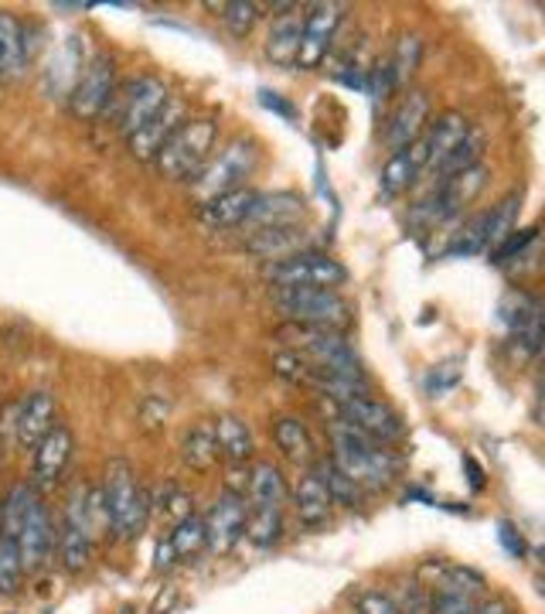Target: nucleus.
<instances>
[{
    "label": "nucleus",
    "mask_w": 545,
    "mask_h": 614,
    "mask_svg": "<svg viewBox=\"0 0 545 614\" xmlns=\"http://www.w3.org/2000/svg\"><path fill=\"white\" fill-rule=\"evenodd\" d=\"M102 505V495H89L86 484H75L69 505H65V523H62V536H59V556L62 567L69 574H83L92 560V512Z\"/></svg>",
    "instance_id": "obj_7"
},
{
    "label": "nucleus",
    "mask_w": 545,
    "mask_h": 614,
    "mask_svg": "<svg viewBox=\"0 0 545 614\" xmlns=\"http://www.w3.org/2000/svg\"><path fill=\"white\" fill-rule=\"evenodd\" d=\"M276 339L287 345L290 352H297L300 358H307L310 366L324 369L327 376H337L351 382V386H361L369 390V376L361 372V363L355 348L348 345V339L342 335V331H327V328H310V324H294L287 321L280 331Z\"/></svg>",
    "instance_id": "obj_2"
},
{
    "label": "nucleus",
    "mask_w": 545,
    "mask_h": 614,
    "mask_svg": "<svg viewBox=\"0 0 545 614\" xmlns=\"http://www.w3.org/2000/svg\"><path fill=\"white\" fill-rule=\"evenodd\" d=\"M484 219H487V212L474 216L471 222H463V229L454 236V243L447 246V256H474V253H484Z\"/></svg>",
    "instance_id": "obj_43"
},
{
    "label": "nucleus",
    "mask_w": 545,
    "mask_h": 614,
    "mask_svg": "<svg viewBox=\"0 0 545 614\" xmlns=\"http://www.w3.org/2000/svg\"><path fill=\"white\" fill-rule=\"evenodd\" d=\"M331 465L351 478L361 492H385L399 471L393 451L369 441L366 433H358L342 420L331 423Z\"/></svg>",
    "instance_id": "obj_1"
},
{
    "label": "nucleus",
    "mask_w": 545,
    "mask_h": 614,
    "mask_svg": "<svg viewBox=\"0 0 545 614\" xmlns=\"http://www.w3.org/2000/svg\"><path fill=\"white\" fill-rule=\"evenodd\" d=\"M498 318L511 331L515 345H522L525 355H535L542 345V300L522 287H515L501 297Z\"/></svg>",
    "instance_id": "obj_14"
},
{
    "label": "nucleus",
    "mask_w": 545,
    "mask_h": 614,
    "mask_svg": "<svg viewBox=\"0 0 545 614\" xmlns=\"http://www.w3.org/2000/svg\"><path fill=\"white\" fill-rule=\"evenodd\" d=\"M21 577H24V567H21V553H17L14 536L0 532V598L17 594Z\"/></svg>",
    "instance_id": "obj_39"
},
{
    "label": "nucleus",
    "mask_w": 545,
    "mask_h": 614,
    "mask_svg": "<svg viewBox=\"0 0 545 614\" xmlns=\"http://www.w3.org/2000/svg\"><path fill=\"white\" fill-rule=\"evenodd\" d=\"M307 216V201L290 192H276V195H256L252 212L243 222L249 233L256 229H273V225H297Z\"/></svg>",
    "instance_id": "obj_21"
},
{
    "label": "nucleus",
    "mask_w": 545,
    "mask_h": 614,
    "mask_svg": "<svg viewBox=\"0 0 545 614\" xmlns=\"http://www.w3.org/2000/svg\"><path fill=\"white\" fill-rule=\"evenodd\" d=\"M314 471L321 481H324V489L331 492V499H334V505H345V508H355L358 502H361V489L351 481V478H345L342 471H337L334 465H331V457L327 461H314Z\"/></svg>",
    "instance_id": "obj_38"
},
{
    "label": "nucleus",
    "mask_w": 545,
    "mask_h": 614,
    "mask_svg": "<svg viewBox=\"0 0 545 614\" xmlns=\"http://www.w3.org/2000/svg\"><path fill=\"white\" fill-rule=\"evenodd\" d=\"M300 35H304V8L294 4L287 14L273 17V28L267 35V59L280 69H294L297 51H300Z\"/></svg>",
    "instance_id": "obj_23"
},
{
    "label": "nucleus",
    "mask_w": 545,
    "mask_h": 614,
    "mask_svg": "<svg viewBox=\"0 0 545 614\" xmlns=\"http://www.w3.org/2000/svg\"><path fill=\"white\" fill-rule=\"evenodd\" d=\"M273 441L283 451V457L294 461V465L314 468L318 444H314V438H310V430L300 417H276L273 420Z\"/></svg>",
    "instance_id": "obj_25"
},
{
    "label": "nucleus",
    "mask_w": 545,
    "mask_h": 614,
    "mask_svg": "<svg viewBox=\"0 0 545 614\" xmlns=\"http://www.w3.org/2000/svg\"><path fill=\"white\" fill-rule=\"evenodd\" d=\"M430 126V99L426 93L420 89H409L399 107L388 116V126H385V147L388 150H406L409 144H417L423 137V131Z\"/></svg>",
    "instance_id": "obj_17"
},
{
    "label": "nucleus",
    "mask_w": 545,
    "mask_h": 614,
    "mask_svg": "<svg viewBox=\"0 0 545 614\" xmlns=\"http://www.w3.org/2000/svg\"><path fill=\"white\" fill-rule=\"evenodd\" d=\"M474 614H511V604L498 594H491L481 604H474Z\"/></svg>",
    "instance_id": "obj_50"
},
{
    "label": "nucleus",
    "mask_w": 545,
    "mask_h": 614,
    "mask_svg": "<svg viewBox=\"0 0 545 614\" xmlns=\"http://www.w3.org/2000/svg\"><path fill=\"white\" fill-rule=\"evenodd\" d=\"M153 508L161 512V519L168 523V529H174L177 523H185L188 516H195V508H191V495H185L181 489H174V484H171V489L164 492V502H161V505H150V512H153Z\"/></svg>",
    "instance_id": "obj_45"
},
{
    "label": "nucleus",
    "mask_w": 545,
    "mask_h": 614,
    "mask_svg": "<svg viewBox=\"0 0 545 614\" xmlns=\"http://www.w3.org/2000/svg\"><path fill=\"white\" fill-rule=\"evenodd\" d=\"M14 543H17V553H21V567L28 574L41 570L51 556V550H55V526H51L48 505L38 495L28 502V512H24V519L14 532Z\"/></svg>",
    "instance_id": "obj_13"
},
{
    "label": "nucleus",
    "mask_w": 545,
    "mask_h": 614,
    "mask_svg": "<svg viewBox=\"0 0 545 614\" xmlns=\"http://www.w3.org/2000/svg\"><path fill=\"white\" fill-rule=\"evenodd\" d=\"M273 304L276 311L294 321V324H310V328H327V331H345L355 321L351 304L337 291H321V287H273Z\"/></svg>",
    "instance_id": "obj_6"
},
{
    "label": "nucleus",
    "mask_w": 545,
    "mask_h": 614,
    "mask_svg": "<svg viewBox=\"0 0 545 614\" xmlns=\"http://www.w3.org/2000/svg\"><path fill=\"white\" fill-rule=\"evenodd\" d=\"M294 512H297V519H300L304 529H324L331 523L334 499H331V492L324 489V481L314 471H307L297 481V489H294Z\"/></svg>",
    "instance_id": "obj_24"
},
{
    "label": "nucleus",
    "mask_w": 545,
    "mask_h": 614,
    "mask_svg": "<svg viewBox=\"0 0 545 614\" xmlns=\"http://www.w3.org/2000/svg\"><path fill=\"white\" fill-rule=\"evenodd\" d=\"M215 423V441H219V457H225L228 465H246L252 457L256 444H252V430L246 420H239L236 414H225Z\"/></svg>",
    "instance_id": "obj_29"
},
{
    "label": "nucleus",
    "mask_w": 545,
    "mask_h": 614,
    "mask_svg": "<svg viewBox=\"0 0 545 614\" xmlns=\"http://www.w3.org/2000/svg\"><path fill=\"white\" fill-rule=\"evenodd\" d=\"M72 451H75L72 430L65 423H55L48 430V438L35 447V484L32 489H51V484L65 475Z\"/></svg>",
    "instance_id": "obj_18"
},
{
    "label": "nucleus",
    "mask_w": 545,
    "mask_h": 614,
    "mask_svg": "<svg viewBox=\"0 0 545 614\" xmlns=\"http://www.w3.org/2000/svg\"><path fill=\"white\" fill-rule=\"evenodd\" d=\"M256 195L259 192H252V188H239V192L219 195V198L201 205L198 219H201V225H209V229H236V225H243L249 219Z\"/></svg>",
    "instance_id": "obj_26"
},
{
    "label": "nucleus",
    "mask_w": 545,
    "mask_h": 614,
    "mask_svg": "<svg viewBox=\"0 0 545 614\" xmlns=\"http://www.w3.org/2000/svg\"><path fill=\"white\" fill-rule=\"evenodd\" d=\"M256 168H259V144L252 137H236L191 177V195L198 198V205H205L219 195L239 192L246 188V177H252Z\"/></svg>",
    "instance_id": "obj_5"
},
{
    "label": "nucleus",
    "mask_w": 545,
    "mask_h": 614,
    "mask_svg": "<svg viewBox=\"0 0 545 614\" xmlns=\"http://www.w3.org/2000/svg\"><path fill=\"white\" fill-rule=\"evenodd\" d=\"M168 547L174 553L177 563H188V560H198L205 550H209V540H205V523L201 516H188L185 523H177L168 536Z\"/></svg>",
    "instance_id": "obj_35"
},
{
    "label": "nucleus",
    "mask_w": 545,
    "mask_h": 614,
    "mask_svg": "<svg viewBox=\"0 0 545 614\" xmlns=\"http://www.w3.org/2000/svg\"><path fill=\"white\" fill-rule=\"evenodd\" d=\"M471 134V120L460 116V113H439L426 131H423V150H426V168L436 171L450 158V150Z\"/></svg>",
    "instance_id": "obj_22"
},
{
    "label": "nucleus",
    "mask_w": 545,
    "mask_h": 614,
    "mask_svg": "<svg viewBox=\"0 0 545 614\" xmlns=\"http://www.w3.org/2000/svg\"><path fill=\"white\" fill-rule=\"evenodd\" d=\"M102 508H107V519L116 532V540H137L150 523V499L123 457H113L107 465Z\"/></svg>",
    "instance_id": "obj_3"
},
{
    "label": "nucleus",
    "mask_w": 545,
    "mask_h": 614,
    "mask_svg": "<svg viewBox=\"0 0 545 614\" xmlns=\"http://www.w3.org/2000/svg\"><path fill=\"white\" fill-rule=\"evenodd\" d=\"M83 69H86V62H83V51H79V38H69V41L55 51V59H51V69L45 72V83H48L51 93L69 96Z\"/></svg>",
    "instance_id": "obj_31"
},
{
    "label": "nucleus",
    "mask_w": 545,
    "mask_h": 614,
    "mask_svg": "<svg viewBox=\"0 0 545 614\" xmlns=\"http://www.w3.org/2000/svg\"><path fill=\"white\" fill-rule=\"evenodd\" d=\"M463 379V363L460 358H447V363L433 366L426 376H423V390L426 396H447L450 390H457V382Z\"/></svg>",
    "instance_id": "obj_41"
},
{
    "label": "nucleus",
    "mask_w": 545,
    "mask_h": 614,
    "mask_svg": "<svg viewBox=\"0 0 545 614\" xmlns=\"http://www.w3.org/2000/svg\"><path fill=\"white\" fill-rule=\"evenodd\" d=\"M201 523H205V540H209V550L215 556H228L239 547L243 532H246V499L222 492Z\"/></svg>",
    "instance_id": "obj_15"
},
{
    "label": "nucleus",
    "mask_w": 545,
    "mask_h": 614,
    "mask_svg": "<svg viewBox=\"0 0 545 614\" xmlns=\"http://www.w3.org/2000/svg\"><path fill=\"white\" fill-rule=\"evenodd\" d=\"M181 461L191 471H212L219 461V441H215V423L201 420L195 430H188L185 444H181Z\"/></svg>",
    "instance_id": "obj_32"
},
{
    "label": "nucleus",
    "mask_w": 545,
    "mask_h": 614,
    "mask_svg": "<svg viewBox=\"0 0 545 614\" xmlns=\"http://www.w3.org/2000/svg\"><path fill=\"white\" fill-rule=\"evenodd\" d=\"M355 614H396V604L382 591H361L355 598Z\"/></svg>",
    "instance_id": "obj_47"
},
{
    "label": "nucleus",
    "mask_w": 545,
    "mask_h": 614,
    "mask_svg": "<svg viewBox=\"0 0 545 614\" xmlns=\"http://www.w3.org/2000/svg\"><path fill=\"white\" fill-rule=\"evenodd\" d=\"M342 21H345V4H334V0L331 4L304 8V35H300V51H297V69L310 72L327 59Z\"/></svg>",
    "instance_id": "obj_12"
},
{
    "label": "nucleus",
    "mask_w": 545,
    "mask_h": 614,
    "mask_svg": "<svg viewBox=\"0 0 545 614\" xmlns=\"http://www.w3.org/2000/svg\"><path fill=\"white\" fill-rule=\"evenodd\" d=\"M426 171V150L423 140L409 144L406 150H396L393 158L385 161L382 174H379V195L382 198H399L402 192H409L417 185V177Z\"/></svg>",
    "instance_id": "obj_20"
},
{
    "label": "nucleus",
    "mask_w": 545,
    "mask_h": 614,
    "mask_svg": "<svg viewBox=\"0 0 545 614\" xmlns=\"http://www.w3.org/2000/svg\"><path fill=\"white\" fill-rule=\"evenodd\" d=\"M28 65L24 51V28L11 11H0V79H14Z\"/></svg>",
    "instance_id": "obj_30"
},
{
    "label": "nucleus",
    "mask_w": 545,
    "mask_h": 614,
    "mask_svg": "<svg viewBox=\"0 0 545 614\" xmlns=\"http://www.w3.org/2000/svg\"><path fill=\"white\" fill-rule=\"evenodd\" d=\"M256 256H267V260H283V256L304 253L307 246V229L297 225H273V229H256L246 243Z\"/></svg>",
    "instance_id": "obj_27"
},
{
    "label": "nucleus",
    "mask_w": 545,
    "mask_h": 614,
    "mask_svg": "<svg viewBox=\"0 0 545 614\" xmlns=\"http://www.w3.org/2000/svg\"><path fill=\"white\" fill-rule=\"evenodd\" d=\"M222 11V21H225V28L236 35V38H246L252 28H256V21H259V4H252V0H232V4H212Z\"/></svg>",
    "instance_id": "obj_40"
},
{
    "label": "nucleus",
    "mask_w": 545,
    "mask_h": 614,
    "mask_svg": "<svg viewBox=\"0 0 545 614\" xmlns=\"http://www.w3.org/2000/svg\"><path fill=\"white\" fill-rule=\"evenodd\" d=\"M55 396L48 390H35L28 393L21 403H14V447L17 451H35L45 438L48 430L55 427Z\"/></svg>",
    "instance_id": "obj_16"
},
{
    "label": "nucleus",
    "mask_w": 545,
    "mask_h": 614,
    "mask_svg": "<svg viewBox=\"0 0 545 614\" xmlns=\"http://www.w3.org/2000/svg\"><path fill=\"white\" fill-rule=\"evenodd\" d=\"M113 93H116V62L107 56V51H99V56H92L86 62L79 79H75V86L69 93V110L75 120L89 123L107 113Z\"/></svg>",
    "instance_id": "obj_10"
},
{
    "label": "nucleus",
    "mask_w": 545,
    "mask_h": 614,
    "mask_svg": "<svg viewBox=\"0 0 545 614\" xmlns=\"http://www.w3.org/2000/svg\"><path fill=\"white\" fill-rule=\"evenodd\" d=\"M263 277L273 287H321V291H334L348 280V270L331 260L327 253H294L283 256V260H273Z\"/></svg>",
    "instance_id": "obj_9"
},
{
    "label": "nucleus",
    "mask_w": 545,
    "mask_h": 614,
    "mask_svg": "<svg viewBox=\"0 0 545 614\" xmlns=\"http://www.w3.org/2000/svg\"><path fill=\"white\" fill-rule=\"evenodd\" d=\"M535 236H538V229L535 225H529V229H518V233H511L498 249H491V263H498V267H505V263H511V260H522V256L532 249V243H535Z\"/></svg>",
    "instance_id": "obj_44"
},
{
    "label": "nucleus",
    "mask_w": 545,
    "mask_h": 614,
    "mask_svg": "<svg viewBox=\"0 0 545 614\" xmlns=\"http://www.w3.org/2000/svg\"><path fill=\"white\" fill-rule=\"evenodd\" d=\"M420 62H423V41H420V35H399L396 51L388 56V69H393L396 89H406L412 83V75H417Z\"/></svg>",
    "instance_id": "obj_36"
},
{
    "label": "nucleus",
    "mask_w": 545,
    "mask_h": 614,
    "mask_svg": "<svg viewBox=\"0 0 545 614\" xmlns=\"http://www.w3.org/2000/svg\"><path fill=\"white\" fill-rule=\"evenodd\" d=\"M498 540H501V547H505V550L515 556V560H522V556H525V550H529V547H525V536L518 532V529H515L508 519H505V523H498Z\"/></svg>",
    "instance_id": "obj_49"
},
{
    "label": "nucleus",
    "mask_w": 545,
    "mask_h": 614,
    "mask_svg": "<svg viewBox=\"0 0 545 614\" xmlns=\"http://www.w3.org/2000/svg\"><path fill=\"white\" fill-rule=\"evenodd\" d=\"M518 212H522V195L511 192L505 195L498 205H491V212L484 219V249H498L511 233H515V225H518Z\"/></svg>",
    "instance_id": "obj_33"
},
{
    "label": "nucleus",
    "mask_w": 545,
    "mask_h": 614,
    "mask_svg": "<svg viewBox=\"0 0 545 614\" xmlns=\"http://www.w3.org/2000/svg\"><path fill=\"white\" fill-rule=\"evenodd\" d=\"M369 93H372V99L379 102H385V99H393V93H396V83H393V69H388V59L385 62H379L375 69H369Z\"/></svg>",
    "instance_id": "obj_46"
},
{
    "label": "nucleus",
    "mask_w": 545,
    "mask_h": 614,
    "mask_svg": "<svg viewBox=\"0 0 545 614\" xmlns=\"http://www.w3.org/2000/svg\"><path fill=\"white\" fill-rule=\"evenodd\" d=\"M168 99H171V93H168V86L158 79V75H140V79L126 83L123 89L113 93L110 107H107V116L113 113L116 134L123 140H129L140 131V126H147L153 116L164 110Z\"/></svg>",
    "instance_id": "obj_8"
},
{
    "label": "nucleus",
    "mask_w": 545,
    "mask_h": 614,
    "mask_svg": "<svg viewBox=\"0 0 545 614\" xmlns=\"http://www.w3.org/2000/svg\"><path fill=\"white\" fill-rule=\"evenodd\" d=\"M334 406H337V420L355 427L358 433H366L369 441H375L382 447H388V444H396V441L406 438L402 417L388 403L372 400L369 393L366 396H348V400L334 403Z\"/></svg>",
    "instance_id": "obj_11"
},
{
    "label": "nucleus",
    "mask_w": 545,
    "mask_h": 614,
    "mask_svg": "<svg viewBox=\"0 0 545 614\" xmlns=\"http://www.w3.org/2000/svg\"><path fill=\"white\" fill-rule=\"evenodd\" d=\"M188 116H185V107H181L177 99H168L164 102V110L153 116L147 126H140V131L126 140V147H129V154H134L137 161H153L161 154V147L171 140V134L177 131L181 123H185Z\"/></svg>",
    "instance_id": "obj_19"
},
{
    "label": "nucleus",
    "mask_w": 545,
    "mask_h": 614,
    "mask_svg": "<svg viewBox=\"0 0 545 614\" xmlns=\"http://www.w3.org/2000/svg\"><path fill=\"white\" fill-rule=\"evenodd\" d=\"M215 140H219V123L212 116H188L161 147L153 164H158V171L168 182H191L209 164Z\"/></svg>",
    "instance_id": "obj_4"
},
{
    "label": "nucleus",
    "mask_w": 545,
    "mask_h": 614,
    "mask_svg": "<svg viewBox=\"0 0 545 614\" xmlns=\"http://www.w3.org/2000/svg\"><path fill=\"white\" fill-rule=\"evenodd\" d=\"M246 540L259 550H270L283 536V508H256L246 505Z\"/></svg>",
    "instance_id": "obj_34"
},
{
    "label": "nucleus",
    "mask_w": 545,
    "mask_h": 614,
    "mask_svg": "<svg viewBox=\"0 0 545 614\" xmlns=\"http://www.w3.org/2000/svg\"><path fill=\"white\" fill-rule=\"evenodd\" d=\"M481 154H484V134L478 131V126H471V134H467V137L450 150V158H447L444 164H439L433 174H436V177L460 174V171H467V168L481 164Z\"/></svg>",
    "instance_id": "obj_37"
},
{
    "label": "nucleus",
    "mask_w": 545,
    "mask_h": 614,
    "mask_svg": "<svg viewBox=\"0 0 545 614\" xmlns=\"http://www.w3.org/2000/svg\"><path fill=\"white\" fill-rule=\"evenodd\" d=\"M388 598L396 604V614H430V607H433V598L420 580L399 584V591Z\"/></svg>",
    "instance_id": "obj_42"
},
{
    "label": "nucleus",
    "mask_w": 545,
    "mask_h": 614,
    "mask_svg": "<svg viewBox=\"0 0 545 614\" xmlns=\"http://www.w3.org/2000/svg\"><path fill=\"white\" fill-rule=\"evenodd\" d=\"M430 614H474V601L460 594H436Z\"/></svg>",
    "instance_id": "obj_48"
},
{
    "label": "nucleus",
    "mask_w": 545,
    "mask_h": 614,
    "mask_svg": "<svg viewBox=\"0 0 545 614\" xmlns=\"http://www.w3.org/2000/svg\"><path fill=\"white\" fill-rule=\"evenodd\" d=\"M246 499H249L246 505H256V508H283L290 499L287 478H283L280 468H273L270 461H259V465L249 471Z\"/></svg>",
    "instance_id": "obj_28"
}]
</instances>
